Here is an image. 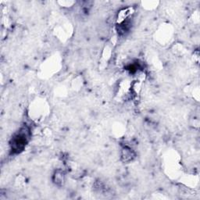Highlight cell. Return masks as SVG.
Listing matches in <instances>:
<instances>
[{
  "label": "cell",
  "instance_id": "cell-1",
  "mask_svg": "<svg viewBox=\"0 0 200 200\" xmlns=\"http://www.w3.org/2000/svg\"><path fill=\"white\" fill-rule=\"evenodd\" d=\"M29 128L27 127L24 126L20 130L18 133L12 138L10 142L11 150L15 153H20V152L23 151L26 144L28 142L29 139V133H30Z\"/></svg>",
  "mask_w": 200,
  "mask_h": 200
},
{
  "label": "cell",
  "instance_id": "cell-2",
  "mask_svg": "<svg viewBox=\"0 0 200 200\" xmlns=\"http://www.w3.org/2000/svg\"><path fill=\"white\" fill-rule=\"evenodd\" d=\"M122 158L124 159V160H125V162H128V161L132 160L133 153H132V150L129 149H125L124 151H123Z\"/></svg>",
  "mask_w": 200,
  "mask_h": 200
},
{
  "label": "cell",
  "instance_id": "cell-3",
  "mask_svg": "<svg viewBox=\"0 0 200 200\" xmlns=\"http://www.w3.org/2000/svg\"><path fill=\"white\" fill-rule=\"evenodd\" d=\"M64 181V174L62 171H56L54 175V182L57 184H63Z\"/></svg>",
  "mask_w": 200,
  "mask_h": 200
}]
</instances>
